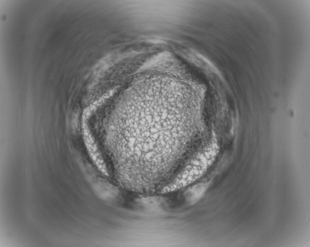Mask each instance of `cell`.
Segmentation results:
<instances>
[{"label": "cell", "mask_w": 310, "mask_h": 247, "mask_svg": "<svg viewBox=\"0 0 310 247\" xmlns=\"http://www.w3.org/2000/svg\"><path fill=\"white\" fill-rule=\"evenodd\" d=\"M217 151V145L213 142L188 163L172 182L163 187L162 192L180 189L192 183L206 171L213 162Z\"/></svg>", "instance_id": "obj_1"}]
</instances>
